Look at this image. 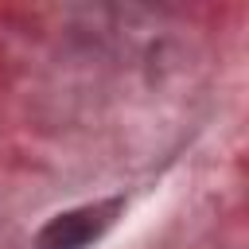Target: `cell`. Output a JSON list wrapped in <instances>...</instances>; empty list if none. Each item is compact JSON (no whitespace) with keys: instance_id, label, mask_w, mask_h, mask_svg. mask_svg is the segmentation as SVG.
I'll list each match as a JSON object with an SVG mask.
<instances>
[{"instance_id":"6da1fadb","label":"cell","mask_w":249,"mask_h":249,"mask_svg":"<svg viewBox=\"0 0 249 249\" xmlns=\"http://www.w3.org/2000/svg\"><path fill=\"white\" fill-rule=\"evenodd\" d=\"M121 210V202H97V206H82L70 214H58L43 233H39V249H82L93 237H101L113 222V214Z\"/></svg>"}]
</instances>
